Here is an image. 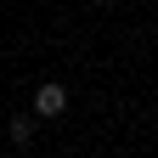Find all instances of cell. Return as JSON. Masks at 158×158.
<instances>
[{"mask_svg":"<svg viewBox=\"0 0 158 158\" xmlns=\"http://www.w3.org/2000/svg\"><path fill=\"white\" fill-rule=\"evenodd\" d=\"M62 113H68V90L45 79V85L34 90V118H62Z\"/></svg>","mask_w":158,"mask_h":158,"instance_id":"1","label":"cell"},{"mask_svg":"<svg viewBox=\"0 0 158 158\" xmlns=\"http://www.w3.org/2000/svg\"><path fill=\"white\" fill-rule=\"evenodd\" d=\"M6 130H11V141H17V147H28V141H34V113H11V124H6Z\"/></svg>","mask_w":158,"mask_h":158,"instance_id":"2","label":"cell"}]
</instances>
